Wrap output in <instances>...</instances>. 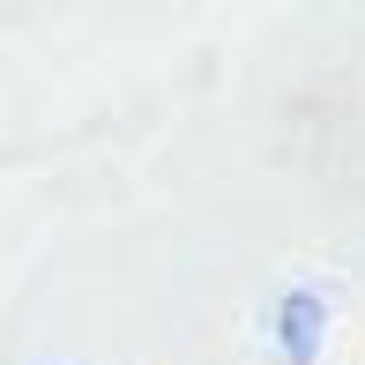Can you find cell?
<instances>
[{"label": "cell", "mask_w": 365, "mask_h": 365, "mask_svg": "<svg viewBox=\"0 0 365 365\" xmlns=\"http://www.w3.org/2000/svg\"><path fill=\"white\" fill-rule=\"evenodd\" d=\"M284 336H291L298 365H306V343H313V298H306V291H291V306H284Z\"/></svg>", "instance_id": "cell-1"}]
</instances>
